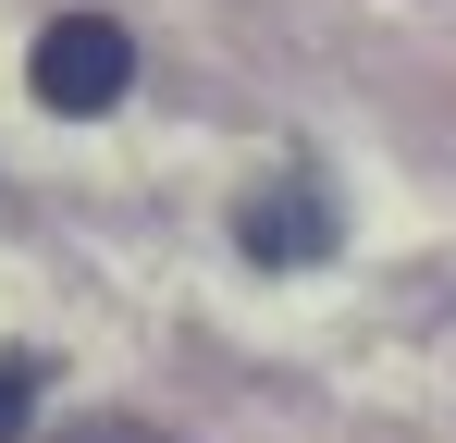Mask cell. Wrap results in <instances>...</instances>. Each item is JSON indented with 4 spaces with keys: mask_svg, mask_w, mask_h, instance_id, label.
Segmentation results:
<instances>
[{
    "mask_svg": "<svg viewBox=\"0 0 456 443\" xmlns=\"http://www.w3.org/2000/svg\"><path fill=\"white\" fill-rule=\"evenodd\" d=\"M25 86H37V111H111L124 86H136V37L111 25V12H62V25H37V50H25Z\"/></svg>",
    "mask_w": 456,
    "mask_h": 443,
    "instance_id": "6da1fadb",
    "label": "cell"
},
{
    "mask_svg": "<svg viewBox=\"0 0 456 443\" xmlns=\"http://www.w3.org/2000/svg\"><path fill=\"white\" fill-rule=\"evenodd\" d=\"M333 234H346V222H333V197H321L308 173L259 185V197L234 210V246H247L259 271H308V259H333Z\"/></svg>",
    "mask_w": 456,
    "mask_h": 443,
    "instance_id": "7a4b0ae2",
    "label": "cell"
},
{
    "mask_svg": "<svg viewBox=\"0 0 456 443\" xmlns=\"http://www.w3.org/2000/svg\"><path fill=\"white\" fill-rule=\"evenodd\" d=\"M25 394H37V358H0V443L25 431Z\"/></svg>",
    "mask_w": 456,
    "mask_h": 443,
    "instance_id": "3957f363",
    "label": "cell"
}]
</instances>
